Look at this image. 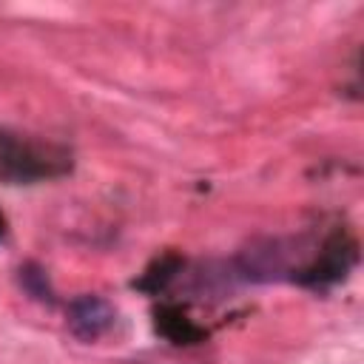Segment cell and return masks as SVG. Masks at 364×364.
<instances>
[{
    "label": "cell",
    "mask_w": 364,
    "mask_h": 364,
    "mask_svg": "<svg viewBox=\"0 0 364 364\" xmlns=\"http://www.w3.org/2000/svg\"><path fill=\"white\" fill-rule=\"evenodd\" d=\"M71 171V151L28 134L0 128V179L11 185H31Z\"/></svg>",
    "instance_id": "obj_1"
},
{
    "label": "cell",
    "mask_w": 364,
    "mask_h": 364,
    "mask_svg": "<svg viewBox=\"0 0 364 364\" xmlns=\"http://www.w3.org/2000/svg\"><path fill=\"white\" fill-rule=\"evenodd\" d=\"M117 310L102 296H77L68 304V333L80 341H97L114 327Z\"/></svg>",
    "instance_id": "obj_2"
},
{
    "label": "cell",
    "mask_w": 364,
    "mask_h": 364,
    "mask_svg": "<svg viewBox=\"0 0 364 364\" xmlns=\"http://www.w3.org/2000/svg\"><path fill=\"white\" fill-rule=\"evenodd\" d=\"M156 333H162L168 341H173V344H196V341H202L208 333H205V327H199L193 318H188L179 307H173V304H165V307H159L156 310Z\"/></svg>",
    "instance_id": "obj_3"
},
{
    "label": "cell",
    "mask_w": 364,
    "mask_h": 364,
    "mask_svg": "<svg viewBox=\"0 0 364 364\" xmlns=\"http://www.w3.org/2000/svg\"><path fill=\"white\" fill-rule=\"evenodd\" d=\"M17 282H20V287H23L31 299H37V301H46V304H54V301H57L54 287H51L46 270H43L37 262H26V264H20V270H17Z\"/></svg>",
    "instance_id": "obj_4"
},
{
    "label": "cell",
    "mask_w": 364,
    "mask_h": 364,
    "mask_svg": "<svg viewBox=\"0 0 364 364\" xmlns=\"http://www.w3.org/2000/svg\"><path fill=\"white\" fill-rule=\"evenodd\" d=\"M179 267H182V262H179L176 256H162V259H156V262L142 273L139 282H134V287L148 290V293H159V290L176 276Z\"/></svg>",
    "instance_id": "obj_5"
},
{
    "label": "cell",
    "mask_w": 364,
    "mask_h": 364,
    "mask_svg": "<svg viewBox=\"0 0 364 364\" xmlns=\"http://www.w3.org/2000/svg\"><path fill=\"white\" fill-rule=\"evenodd\" d=\"M3 230H6V222H3V216H0V236H3Z\"/></svg>",
    "instance_id": "obj_6"
}]
</instances>
